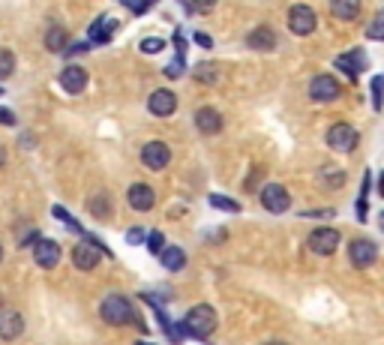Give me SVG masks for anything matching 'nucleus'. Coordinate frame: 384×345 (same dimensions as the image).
<instances>
[{
  "instance_id": "nucleus-39",
  "label": "nucleus",
  "mask_w": 384,
  "mask_h": 345,
  "mask_svg": "<svg viewBox=\"0 0 384 345\" xmlns=\"http://www.w3.org/2000/svg\"><path fill=\"white\" fill-rule=\"evenodd\" d=\"M196 42H198L201 48H213V39L207 37V33H196Z\"/></svg>"
},
{
  "instance_id": "nucleus-5",
  "label": "nucleus",
  "mask_w": 384,
  "mask_h": 345,
  "mask_svg": "<svg viewBox=\"0 0 384 345\" xmlns=\"http://www.w3.org/2000/svg\"><path fill=\"white\" fill-rule=\"evenodd\" d=\"M315 27H319V15H315L309 6L297 4L288 9V30L295 33V37H309V33H315Z\"/></svg>"
},
{
  "instance_id": "nucleus-4",
  "label": "nucleus",
  "mask_w": 384,
  "mask_h": 345,
  "mask_svg": "<svg viewBox=\"0 0 384 345\" xmlns=\"http://www.w3.org/2000/svg\"><path fill=\"white\" fill-rule=\"evenodd\" d=\"M357 129L352 124H333L331 129H327V144H331V150L336 153H352L357 148Z\"/></svg>"
},
{
  "instance_id": "nucleus-11",
  "label": "nucleus",
  "mask_w": 384,
  "mask_h": 345,
  "mask_svg": "<svg viewBox=\"0 0 384 345\" xmlns=\"http://www.w3.org/2000/svg\"><path fill=\"white\" fill-rule=\"evenodd\" d=\"M307 247L315 252V255H333L336 252V247H340V231L336 228H315L312 235H309V240H307Z\"/></svg>"
},
{
  "instance_id": "nucleus-43",
  "label": "nucleus",
  "mask_w": 384,
  "mask_h": 345,
  "mask_svg": "<svg viewBox=\"0 0 384 345\" xmlns=\"http://www.w3.org/2000/svg\"><path fill=\"white\" fill-rule=\"evenodd\" d=\"M378 193H381V198H384V171H381V183H378Z\"/></svg>"
},
{
  "instance_id": "nucleus-27",
  "label": "nucleus",
  "mask_w": 384,
  "mask_h": 345,
  "mask_svg": "<svg viewBox=\"0 0 384 345\" xmlns=\"http://www.w3.org/2000/svg\"><path fill=\"white\" fill-rule=\"evenodd\" d=\"M369 186H372V174H364V186H360V198H357V219L366 222V195H369Z\"/></svg>"
},
{
  "instance_id": "nucleus-40",
  "label": "nucleus",
  "mask_w": 384,
  "mask_h": 345,
  "mask_svg": "<svg viewBox=\"0 0 384 345\" xmlns=\"http://www.w3.org/2000/svg\"><path fill=\"white\" fill-rule=\"evenodd\" d=\"M174 46H177V54H184V51H186V39H184V33H180V30L174 33Z\"/></svg>"
},
{
  "instance_id": "nucleus-8",
  "label": "nucleus",
  "mask_w": 384,
  "mask_h": 345,
  "mask_svg": "<svg viewBox=\"0 0 384 345\" xmlns=\"http://www.w3.org/2000/svg\"><path fill=\"white\" fill-rule=\"evenodd\" d=\"M141 162H144V169H151V171H162V169H168V162H172V150H168L165 141H148L141 148Z\"/></svg>"
},
{
  "instance_id": "nucleus-28",
  "label": "nucleus",
  "mask_w": 384,
  "mask_h": 345,
  "mask_svg": "<svg viewBox=\"0 0 384 345\" xmlns=\"http://www.w3.org/2000/svg\"><path fill=\"white\" fill-rule=\"evenodd\" d=\"M207 202H210V207H217V210H229V214H241V204H237L234 198H225V195H217V193H213V195L207 198Z\"/></svg>"
},
{
  "instance_id": "nucleus-10",
  "label": "nucleus",
  "mask_w": 384,
  "mask_h": 345,
  "mask_svg": "<svg viewBox=\"0 0 384 345\" xmlns=\"http://www.w3.org/2000/svg\"><path fill=\"white\" fill-rule=\"evenodd\" d=\"M60 243L58 240H49V237H39L37 243H33V261H37L39 267H45V271H51V267L60 264Z\"/></svg>"
},
{
  "instance_id": "nucleus-38",
  "label": "nucleus",
  "mask_w": 384,
  "mask_h": 345,
  "mask_svg": "<svg viewBox=\"0 0 384 345\" xmlns=\"http://www.w3.org/2000/svg\"><path fill=\"white\" fill-rule=\"evenodd\" d=\"M127 4L132 6V13H135V15H141L144 9H148V6L153 4V0H127Z\"/></svg>"
},
{
  "instance_id": "nucleus-17",
  "label": "nucleus",
  "mask_w": 384,
  "mask_h": 345,
  "mask_svg": "<svg viewBox=\"0 0 384 345\" xmlns=\"http://www.w3.org/2000/svg\"><path fill=\"white\" fill-rule=\"evenodd\" d=\"M148 108H151V115H156V117H172L174 108H177V96L172 91H156L148 99Z\"/></svg>"
},
{
  "instance_id": "nucleus-21",
  "label": "nucleus",
  "mask_w": 384,
  "mask_h": 345,
  "mask_svg": "<svg viewBox=\"0 0 384 345\" xmlns=\"http://www.w3.org/2000/svg\"><path fill=\"white\" fill-rule=\"evenodd\" d=\"M192 79L205 87H217L219 84V66L217 63H198L196 70H192Z\"/></svg>"
},
{
  "instance_id": "nucleus-44",
  "label": "nucleus",
  "mask_w": 384,
  "mask_h": 345,
  "mask_svg": "<svg viewBox=\"0 0 384 345\" xmlns=\"http://www.w3.org/2000/svg\"><path fill=\"white\" fill-rule=\"evenodd\" d=\"M378 226H381V228H384V214H381V216H378Z\"/></svg>"
},
{
  "instance_id": "nucleus-2",
  "label": "nucleus",
  "mask_w": 384,
  "mask_h": 345,
  "mask_svg": "<svg viewBox=\"0 0 384 345\" xmlns=\"http://www.w3.org/2000/svg\"><path fill=\"white\" fill-rule=\"evenodd\" d=\"M213 330H217V313H213V306H207V304L192 306L184 318V327H180V333L196 337V339H207Z\"/></svg>"
},
{
  "instance_id": "nucleus-48",
  "label": "nucleus",
  "mask_w": 384,
  "mask_h": 345,
  "mask_svg": "<svg viewBox=\"0 0 384 345\" xmlns=\"http://www.w3.org/2000/svg\"><path fill=\"white\" fill-rule=\"evenodd\" d=\"M381 15H384V13H381Z\"/></svg>"
},
{
  "instance_id": "nucleus-47",
  "label": "nucleus",
  "mask_w": 384,
  "mask_h": 345,
  "mask_svg": "<svg viewBox=\"0 0 384 345\" xmlns=\"http://www.w3.org/2000/svg\"><path fill=\"white\" fill-rule=\"evenodd\" d=\"M135 345H151V342H135Z\"/></svg>"
},
{
  "instance_id": "nucleus-22",
  "label": "nucleus",
  "mask_w": 384,
  "mask_h": 345,
  "mask_svg": "<svg viewBox=\"0 0 384 345\" xmlns=\"http://www.w3.org/2000/svg\"><path fill=\"white\" fill-rule=\"evenodd\" d=\"M117 30V21H108L105 15L103 18H96L94 25H90V30H87V37L94 39V42H108L111 39V33Z\"/></svg>"
},
{
  "instance_id": "nucleus-29",
  "label": "nucleus",
  "mask_w": 384,
  "mask_h": 345,
  "mask_svg": "<svg viewBox=\"0 0 384 345\" xmlns=\"http://www.w3.org/2000/svg\"><path fill=\"white\" fill-rule=\"evenodd\" d=\"M13 72H15V54L4 48V51H0V82L9 79Z\"/></svg>"
},
{
  "instance_id": "nucleus-14",
  "label": "nucleus",
  "mask_w": 384,
  "mask_h": 345,
  "mask_svg": "<svg viewBox=\"0 0 384 345\" xmlns=\"http://www.w3.org/2000/svg\"><path fill=\"white\" fill-rule=\"evenodd\" d=\"M60 87L66 93H82L84 87H87V72H84V66H78V63H70V66H63L60 70Z\"/></svg>"
},
{
  "instance_id": "nucleus-7",
  "label": "nucleus",
  "mask_w": 384,
  "mask_h": 345,
  "mask_svg": "<svg viewBox=\"0 0 384 345\" xmlns=\"http://www.w3.org/2000/svg\"><path fill=\"white\" fill-rule=\"evenodd\" d=\"M262 204H264V210H270V214H286V210L291 207V195L282 183L270 181L262 189Z\"/></svg>"
},
{
  "instance_id": "nucleus-3",
  "label": "nucleus",
  "mask_w": 384,
  "mask_h": 345,
  "mask_svg": "<svg viewBox=\"0 0 384 345\" xmlns=\"http://www.w3.org/2000/svg\"><path fill=\"white\" fill-rule=\"evenodd\" d=\"M103 255H111V249H105L99 240L90 237L87 243H78V247L72 249V264L78 267V271H94Z\"/></svg>"
},
{
  "instance_id": "nucleus-34",
  "label": "nucleus",
  "mask_w": 384,
  "mask_h": 345,
  "mask_svg": "<svg viewBox=\"0 0 384 345\" xmlns=\"http://www.w3.org/2000/svg\"><path fill=\"white\" fill-rule=\"evenodd\" d=\"M148 249H151L153 255H162V249H165L162 231H151V235H148Z\"/></svg>"
},
{
  "instance_id": "nucleus-30",
  "label": "nucleus",
  "mask_w": 384,
  "mask_h": 345,
  "mask_svg": "<svg viewBox=\"0 0 384 345\" xmlns=\"http://www.w3.org/2000/svg\"><path fill=\"white\" fill-rule=\"evenodd\" d=\"M372 108L376 111H381V103H384V75L381 79H372Z\"/></svg>"
},
{
  "instance_id": "nucleus-23",
  "label": "nucleus",
  "mask_w": 384,
  "mask_h": 345,
  "mask_svg": "<svg viewBox=\"0 0 384 345\" xmlns=\"http://www.w3.org/2000/svg\"><path fill=\"white\" fill-rule=\"evenodd\" d=\"M45 48L54 51V54L70 48V33H66V27H51L49 33H45Z\"/></svg>"
},
{
  "instance_id": "nucleus-1",
  "label": "nucleus",
  "mask_w": 384,
  "mask_h": 345,
  "mask_svg": "<svg viewBox=\"0 0 384 345\" xmlns=\"http://www.w3.org/2000/svg\"><path fill=\"white\" fill-rule=\"evenodd\" d=\"M99 318H103L105 325H111V327L132 325L135 306H132L129 297H123V294H108V297H103V304H99Z\"/></svg>"
},
{
  "instance_id": "nucleus-15",
  "label": "nucleus",
  "mask_w": 384,
  "mask_h": 345,
  "mask_svg": "<svg viewBox=\"0 0 384 345\" xmlns=\"http://www.w3.org/2000/svg\"><path fill=\"white\" fill-rule=\"evenodd\" d=\"M196 126H198L201 136H219L222 132V115L210 105H201L196 111Z\"/></svg>"
},
{
  "instance_id": "nucleus-33",
  "label": "nucleus",
  "mask_w": 384,
  "mask_h": 345,
  "mask_svg": "<svg viewBox=\"0 0 384 345\" xmlns=\"http://www.w3.org/2000/svg\"><path fill=\"white\" fill-rule=\"evenodd\" d=\"M162 48H165V39H160V37L141 39V51H144V54H160Z\"/></svg>"
},
{
  "instance_id": "nucleus-42",
  "label": "nucleus",
  "mask_w": 384,
  "mask_h": 345,
  "mask_svg": "<svg viewBox=\"0 0 384 345\" xmlns=\"http://www.w3.org/2000/svg\"><path fill=\"white\" fill-rule=\"evenodd\" d=\"M4 165H6V148L0 144V169H4Z\"/></svg>"
},
{
  "instance_id": "nucleus-19",
  "label": "nucleus",
  "mask_w": 384,
  "mask_h": 345,
  "mask_svg": "<svg viewBox=\"0 0 384 345\" xmlns=\"http://www.w3.org/2000/svg\"><path fill=\"white\" fill-rule=\"evenodd\" d=\"M160 264L165 267V271H172V273L184 271V267H186V252L180 247H165L162 255H160Z\"/></svg>"
},
{
  "instance_id": "nucleus-16",
  "label": "nucleus",
  "mask_w": 384,
  "mask_h": 345,
  "mask_svg": "<svg viewBox=\"0 0 384 345\" xmlns=\"http://www.w3.org/2000/svg\"><path fill=\"white\" fill-rule=\"evenodd\" d=\"M21 333H25V318H21V313H15V309H4V313H0V339L13 342L21 337Z\"/></svg>"
},
{
  "instance_id": "nucleus-46",
  "label": "nucleus",
  "mask_w": 384,
  "mask_h": 345,
  "mask_svg": "<svg viewBox=\"0 0 384 345\" xmlns=\"http://www.w3.org/2000/svg\"><path fill=\"white\" fill-rule=\"evenodd\" d=\"M267 345H286V342H267Z\"/></svg>"
},
{
  "instance_id": "nucleus-41",
  "label": "nucleus",
  "mask_w": 384,
  "mask_h": 345,
  "mask_svg": "<svg viewBox=\"0 0 384 345\" xmlns=\"http://www.w3.org/2000/svg\"><path fill=\"white\" fill-rule=\"evenodd\" d=\"M132 327L139 330V333H148V330H151V327H148V325H144V321L139 318V313H135V318H132Z\"/></svg>"
},
{
  "instance_id": "nucleus-26",
  "label": "nucleus",
  "mask_w": 384,
  "mask_h": 345,
  "mask_svg": "<svg viewBox=\"0 0 384 345\" xmlns=\"http://www.w3.org/2000/svg\"><path fill=\"white\" fill-rule=\"evenodd\" d=\"M180 6H184L189 15H207L210 9L217 6V0H180Z\"/></svg>"
},
{
  "instance_id": "nucleus-45",
  "label": "nucleus",
  "mask_w": 384,
  "mask_h": 345,
  "mask_svg": "<svg viewBox=\"0 0 384 345\" xmlns=\"http://www.w3.org/2000/svg\"><path fill=\"white\" fill-rule=\"evenodd\" d=\"M0 261H4V247H0Z\"/></svg>"
},
{
  "instance_id": "nucleus-24",
  "label": "nucleus",
  "mask_w": 384,
  "mask_h": 345,
  "mask_svg": "<svg viewBox=\"0 0 384 345\" xmlns=\"http://www.w3.org/2000/svg\"><path fill=\"white\" fill-rule=\"evenodd\" d=\"M319 181H321V186H327V189H343V183H345V171H340V169H321L319 171Z\"/></svg>"
},
{
  "instance_id": "nucleus-18",
  "label": "nucleus",
  "mask_w": 384,
  "mask_h": 345,
  "mask_svg": "<svg viewBox=\"0 0 384 345\" xmlns=\"http://www.w3.org/2000/svg\"><path fill=\"white\" fill-rule=\"evenodd\" d=\"M276 42H279V37H276V30H270V27H255L250 37H246V46L255 51H274Z\"/></svg>"
},
{
  "instance_id": "nucleus-20",
  "label": "nucleus",
  "mask_w": 384,
  "mask_h": 345,
  "mask_svg": "<svg viewBox=\"0 0 384 345\" xmlns=\"http://www.w3.org/2000/svg\"><path fill=\"white\" fill-rule=\"evenodd\" d=\"M331 13L340 21H354L360 15V0H331Z\"/></svg>"
},
{
  "instance_id": "nucleus-37",
  "label": "nucleus",
  "mask_w": 384,
  "mask_h": 345,
  "mask_svg": "<svg viewBox=\"0 0 384 345\" xmlns=\"http://www.w3.org/2000/svg\"><path fill=\"white\" fill-rule=\"evenodd\" d=\"M0 126H15V115L6 105H0Z\"/></svg>"
},
{
  "instance_id": "nucleus-36",
  "label": "nucleus",
  "mask_w": 384,
  "mask_h": 345,
  "mask_svg": "<svg viewBox=\"0 0 384 345\" xmlns=\"http://www.w3.org/2000/svg\"><path fill=\"white\" fill-rule=\"evenodd\" d=\"M184 70H186V66H184V54H177V60L168 66L165 75H168V79H180V75H184Z\"/></svg>"
},
{
  "instance_id": "nucleus-6",
  "label": "nucleus",
  "mask_w": 384,
  "mask_h": 345,
  "mask_svg": "<svg viewBox=\"0 0 384 345\" xmlns=\"http://www.w3.org/2000/svg\"><path fill=\"white\" fill-rule=\"evenodd\" d=\"M348 259H352V264L357 267V271H366V267L376 264L378 259V247L366 237H354L352 243H348Z\"/></svg>"
},
{
  "instance_id": "nucleus-25",
  "label": "nucleus",
  "mask_w": 384,
  "mask_h": 345,
  "mask_svg": "<svg viewBox=\"0 0 384 345\" xmlns=\"http://www.w3.org/2000/svg\"><path fill=\"white\" fill-rule=\"evenodd\" d=\"M87 207H90V214H94L96 219H108L111 216V198L108 195H94L87 202Z\"/></svg>"
},
{
  "instance_id": "nucleus-12",
  "label": "nucleus",
  "mask_w": 384,
  "mask_h": 345,
  "mask_svg": "<svg viewBox=\"0 0 384 345\" xmlns=\"http://www.w3.org/2000/svg\"><path fill=\"white\" fill-rule=\"evenodd\" d=\"M127 202L132 210H139V214H148V210H153L156 204V193L148 186V183H132L127 189Z\"/></svg>"
},
{
  "instance_id": "nucleus-35",
  "label": "nucleus",
  "mask_w": 384,
  "mask_h": 345,
  "mask_svg": "<svg viewBox=\"0 0 384 345\" xmlns=\"http://www.w3.org/2000/svg\"><path fill=\"white\" fill-rule=\"evenodd\" d=\"M144 240H148V235H144V228L135 226V228H129V231H127V243H129V247H141Z\"/></svg>"
},
{
  "instance_id": "nucleus-31",
  "label": "nucleus",
  "mask_w": 384,
  "mask_h": 345,
  "mask_svg": "<svg viewBox=\"0 0 384 345\" xmlns=\"http://www.w3.org/2000/svg\"><path fill=\"white\" fill-rule=\"evenodd\" d=\"M366 37L376 39V42H384V15H376V18H372V25L366 27Z\"/></svg>"
},
{
  "instance_id": "nucleus-13",
  "label": "nucleus",
  "mask_w": 384,
  "mask_h": 345,
  "mask_svg": "<svg viewBox=\"0 0 384 345\" xmlns=\"http://www.w3.org/2000/svg\"><path fill=\"white\" fill-rule=\"evenodd\" d=\"M336 70H343L348 75V82H357V75L366 70V54L360 48H352V51L340 54V58H336Z\"/></svg>"
},
{
  "instance_id": "nucleus-32",
  "label": "nucleus",
  "mask_w": 384,
  "mask_h": 345,
  "mask_svg": "<svg viewBox=\"0 0 384 345\" xmlns=\"http://www.w3.org/2000/svg\"><path fill=\"white\" fill-rule=\"evenodd\" d=\"M51 214H54V219H60V222H66V226H70V228L75 231V235H84V231H82V226H78V222H75V219H72L70 214H66V210H63L60 204H58V207H54V210H51Z\"/></svg>"
},
{
  "instance_id": "nucleus-9",
  "label": "nucleus",
  "mask_w": 384,
  "mask_h": 345,
  "mask_svg": "<svg viewBox=\"0 0 384 345\" xmlns=\"http://www.w3.org/2000/svg\"><path fill=\"white\" fill-rule=\"evenodd\" d=\"M343 93V87H340V82L333 79V75H315V79L309 82V99L312 103H333L336 96Z\"/></svg>"
}]
</instances>
